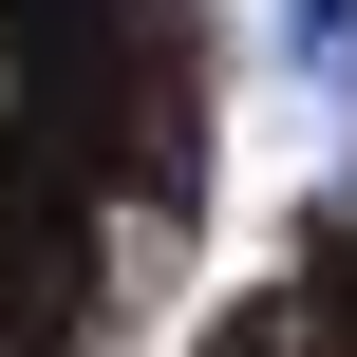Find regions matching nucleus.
I'll return each instance as SVG.
<instances>
[{"label":"nucleus","mask_w":357,"mask_h":357,"mask_svg":"<svg viewBox=\"0 0 357 357\" xmlns=\"http://www.w3.org/2000/svg\"><path fill=\"white\" fill-rule=\"evenodd\" d=\"M301 19V56H357V0H282Z\"/></svg>","instance_id":"f03ea898"},{"label":"nucleus","mask_w":357,"mask_h":357,"mask_svg":"<svg viewBox=\"0 0 357 357\" xmlns=\"http://www.w3.org/2000/svg\"><path fill=\"white\" fill-rule=\"evenodd\" d=\"M282 320H320V339L357 357V207H339V226H320V245H301V301H282Z\"/></svg>","instance_id":"f257e3e1"}]
</instances>
